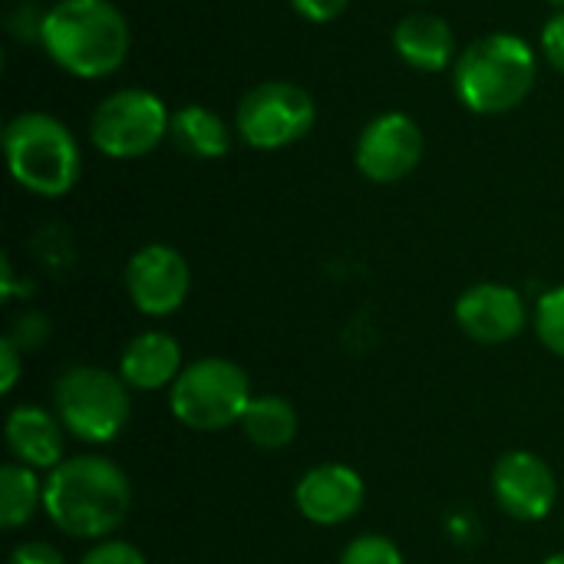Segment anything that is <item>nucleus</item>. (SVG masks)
Listing matches in <instances>:
<instances>
[{
	"label": "nucleus",
	"instance_id": "f257e3e1",
	"mask_svg": "<svg viewBox=\"0 0 564 564\" xmlns=\"http://www.w3.org/2000/svg\"><path fill=\"white\" fill-rule=\"evenodd\" d=\"M129 509V476L102 456L63 459L43 479V512L69 539H109Z\"/></svg>",
	"mask_w": 564,
	"mask_h": 564
},
{
	"label": "nucleus",
	"instance_id": "423d86ee",
	"mask_svg": "<svg viewBox=\"0 0 564 564\" xmlns=\"http://www.w3.org/2000/svg\"><path fill=\"white\" fill-rule=\"evenodd\" d=\"M53 413L83 443H112L132 420L129 387L102 367H69L53 390Z\"/></svg>",
	"mask_w": 564,
	"mask_h": 564
},
{
	"label": "nucleus",
	"instance_id": "412c9836",
	"mask_svg": "<svg viewBox=\"0 0 564 564\" xmlns=\"http://www.w3.org/2000/svg\"><path fill=\"white\" fill-rule=\"evenodd\" d=\"M337 564H406V558H403V552L397 549L393 539L367 532V535L350 539V545L340 552Z\"/></svg>",
	"mask_w": 564,
	"mask_h": 564
},
{
	"label": "nucleus",
	"instance_id": "2eb2a0df",
	"mask_svg": "<svg viewBox=\"0 0 564 564\" xmlns=\"http://www.w3.org/2000/svg\"><path fill=\"white\" fill-rule=\"evenodd\" d=\"M7 449L13 463L53 473L63 463V423L56 413L23 403L7 416Z\"/></svg>",
	"mask_w": 564,
	"mask_h": 564
},
{
	"label": "nucleus",
	"instance_id": "0eeeda50",
	"mask_svg": "<svg viewBox=\"0 0 564 564\" xmlns=\"http://www.w3.org/2000/svg\"><path fill=\"white\" fill-rule=\"evenodd\" d=\"M172 112L152 89L129 86L109 93L89 116V139L93 145L116 162L142 159L169 139Z\"/></svg>",
	"mask_w": 564,
	"mask_h": 564
},
{
	"label": "nucleus",
	"instance_id": "393cba45",
	"mask_svg": "<svg viewBox=\"0 0 564 564\" xmlns=\"http://www.w3.org/2000/svg\"><path fill=\"white\" fill-rule=\"evenodd\" d=\"M350 0H291L294 13L311 20V23H330L347 10Z\"/></svg>",
	"mask_w": 564,
	"mask_h": 564
},
{
	"label": "nucleus",
	"instance_id": "9b49d317",
	"mask_svg": "<svg viewBox=\"0 0 564 564\" xmlns=\"http://www.w3.org/2000/svg\"><path fill=\"white\" fill-rule=\"evenodd\" d=\"M492 496L509 519L542 522L558 502V479L542 456L512 449L492 466Z\"/></svg>",
	"mask_w": 564,
	"mask_h": 564
},
{
	"label": "nucleus",
	"instance_id": "a211bd4d",
	"mask_svg": "<svg viewBox=\"0 0 564 564\" xmlns=\"http://www.w3.org/2000/svg\"><path fill=\"white\" fill-rule=\"evenodd\" d=\"M241 433L248 436V443H254L258 449H284L294 443L297 436V413L291 406V400L278 397V393H264V397H251L245 416H241Z\"/></svg>",
	"mask_w": 564,
	"mask_h": 564
},
{
	"label": "nucleus",
	"instance_id": "f3484780",
	"mask_svg": "<svg viewBox=\"0 0 564 564\" xmlns=\"http://www.w3.org/2000/svg\"><path fill=\"white\" fill-rule=\"evenodd\" d=\"M169 139L175 142L178 152L192 155V159H221L231 149V129L225 126V119L198 102H188L182 109L172 112V129Z\"/></svg>",
	"mask_w": 564,
	"mask_h": 564
},
{
	"label": "nucleus",
	"instance_id": "f03ea898",
	"mask_svg": "<svg viewBox=\"0 0 564 564\" xmlns=\"http://www.w3.org/2000/svg\"><path fill=\"white\" fill-rule=\"evenodd\" d=\"M129 23L112 0H59L43 13L40 46L79 79H106L129 56Z\"/></svg>",
	"mask_w": 564,
	"mask_h": 564
},
{
	"label": "nucleus",
	"instance_id": "4468645a",
	"mask_svg": "<svg viewBox=\"0 0 564 564\" xmlns=\"http://www.w3.org/2000/svg\"><path fill=\"white\" fill-rule=\"evenodd\" d=\"M185 360H182V347L172 334L165 330H142L135 334L119 357V377L126 380L129 390H172L175 380L182 377Z\"/></svg>",
	"mask_w": 564,
	"mask_h": 564
},
{
	"label": "nucleus",
	"instance_id": "c85d7f7f",
	"mask_svg": "<svg viewBox=\"0 0 564 564\" xmlns=\"http://www.w3.org/2000/svg\"><path fill=\"white\" fill-rule=\"evenodd\" d=\"M549 3H555V7H562L564 10V0H549Z\"/></svg>",
	"mask_w": 564,
	"mask_h": 564
},
{
	"label": "nucleus",
	"instance_id": "b1692460",
	"mask_svg": "<svg viewBox=\"0 0 564 564\" xmlns=\"http://www.w3.org/2000/svg\"><path fill=\"white\" fill-rule=\"evenodd\" d=\"M542 53L564 76V10L545 20V26H542Z\"/></svg>",
	"mask_w": 564,
	"mask_h": 564
},
{
	"label": "nucleus",
	"instance_id": "bb28decb",
	"mask_svg": "<svg viewBox=\"0 0 564 564\" xmlns=\"http://www.w3.org/2000/svg\"><path fill=\"white\" fill-rule=\"evenodd\" d=\"M20 357H23V350H20L10 337H3V340H0V364H3L0 393H10V390L17 387V380H20Z\"/></svg>",
	"mask_w": 564,
	"mask_h": 564
},
{
	"label": "nucleus",
	"instance_id": "20e7f679",
	"mask_svg": "<svg viewBox=\"0 0 564 564\" xmlns=\"http://www.w3.org/2000/svg\"><path fill=\"white\" fill-rule=\"evenodd\" d=\"M3 155L13 182L40 198L73 192L83 172L76 135L50 112H20L3 129Z\"/></svg>",
	"mask_w": 564,
	"mask_h": 564
},
{
	"label": "nucleus",
	"instance_id": "39448f33",
	"mask_svg": "<svg viewBox=\"0 0 564 564\" xmlns=\"http://www.w3.org/2000/svg\"><path fill=\"white\" fill-rule=\"evenodd\" d=\"M251 397L245 367L228 357H202L185 364L182 377L169 390L172 416L195 433H221L238 426Z\"/></svg>",
	"mask_w": 564,
	"mask_h": 564
},
{
	"label": "nucleus",
	"instance_id": "6e6552de",
	"mask_svg": "<svg viewBox=\"0 0 564 564\" xmlns=\"http://www.w3.org/2000/svg\"><path fill=\"white\" fill-rule=\"evenodd\" d=\"M314 119L317 106L311 93L288 79H268L251 86L235 109V129L241 142L261 152L301 142L314 129Z\"/></svg>",
	"mask_w": 564,
	"mask_h": 564
},
{
	"label": "nucleus",
	"instance_id": "a878e982",
	"mask_svg": "<svg viewBox=\"0 0 564 564\" xmlns=\"http://www.w3.org/2000/svg\"><path fill=\"white\" fill-rule=\"evenodd\" d=\"M10 564H66V558L50 542H20L10 555Z\"/></svg>",
	"mask_w": 564,
	"mask_h": 564
},
{
	"label": "nucleus",
	"instance_id": "cd10ccee",
	"mask_svg": "<svg viewBox=\"0 0 564 564\" xmlns=\"http://www.w3.org/2000/svg\"><path fill=\"white\" fill-rule=\"evenodd\" d=\"M542 564H564V552H558V555H552V558H545Z\"/></svg>",
	"mask_w": 564,
	"mask_h": 564
},
{
	"label": "nucleus",
	"instance_id": "dca6fc26",
	"mask_svg": "<svg viewBox=\"0 0 564 564\" xmlns=\"http://www.w3.org/2000/svg\"><path fill=\"white\" fill-rule=\"evenodd\" d=\"M397 56L420 73H443L456 63V33L436 13H410L393 30Z\"/></svg>",
	"mask_w": 564,
	"mask_h": 564
},
{
	"label": "nucleus",
	"instance_id": "ddd939ff",
	"mask_svg": "<svg viewBox=\"0 0 564 564\" xmlns=\"http://www.w3.org/2000/svg\"><path fill=\"white\" fill-rule=\"evenodd\" d=\"M367 499L364 476L344 463H321L307 469L294 486V506L297 512L314 525H344L350 522Z\"/></svg>",
	"mask_w": 564,
	"mask_h": 564
},
{
	"label": "nucleus",
	"instance_id": "1a4fd4ad",
	"mask_svg": "<svg viewBox=\"0 0 564 564\" xmlns=\"http://www.w3.org/2000/svg\"><path fill=\"white\" fill-rule=\"evenodd\" d=\"M423 149L426 139L413 116L383 112L364 126L354 149V162L364 178L377 185H393L416 172V165L423 162Z\"/></svg>",
	"mask_w": 564,
	"mask_h": 564
},
{
	"label": "nucleus",
	"instance_id": "4be33fe9",
	"mask_svg": "<svg viewBox=\"0 0 564 564\" xmlns=\"http://www.w3.org/2000/svg\"><path fill=\"white\" fill-rule=\"evenodd\" d=\"M79 564H145V555L119 539H102L99 545H93Z\"/></svg>",
	"mask_w": 564,
	"mask_h": 564
},
{
	"label": "nucleus",
	"instance_id": "6ab92c4d",
	"mask_svg": "<svg viewBox=\"0 0 564 564\" xmlns=\"http://www.w3.org/2000/svg\"><path fill=\"white\" fill-rule=\"evenodd\" d=\"M36 509H43V482L36 479V469L7 463L0 469V525L13 532L26 525Z\"/></svg>",
	"mask_w": 564,
	"mask_h": 564
},
{
	"label": "nucleus",
	"instance_id": "5701e85b",
	"mask_svg": "<svg viewBox=\"0 0 564 564\" xmlns=\"http://www.w3.org/2000/svg\"><path fill=\"white\" fill-rule=\"evenodd\" d=\"M46 337H50V321H46L43 314H36V311H26V314L13 324V334H10V340H13L23 354L36 350Z\"/></svg>",
	"mask_w": 564,
	"mask_h": 564
},
{
	"label": "nucleus",
	"instance_id": "aec40b11",
	"mask_svg": "<svg viewBox=\"0 0 564 564\" xmlns=\"http://www.w3.org/2000/svg\"><path fill=\"white\" fill-rule=\"evenodd\" d=\"M535 334L555 357H564V284L545 291L539 297V304H535Z\"/></svg>",
	"mask_w": 564,
	"mask_h": 564
},
{
	"label": "nucleus",
	"instance_id": "9d476101",
	"mask_svg": "<svg viewBox=\"0 0 564 564\" xmlns=\"http://www.w3.org/2000/svg\"><path fill=\"white\" fill-rule=\"evenodd\" d=\"M126 291L139 314L169 317L192 291V268L172 245H145L126 264Z\"/></svg>",
	"mask_w": 564,
	"mask_h": 564
},
{
	"label": "nucleus",
	"instance_id": "7ed1b4c3",
	"mask_svg": "<svg viewBox=\"0 0 564 564\" xmlns=\"http://www.w3.org/2000/svg\"><path fill=\"white\" fill-rule=\"evenodd\" d=\"M539 56L519 33H489L469 43L453 63V89L476 116L519 109L535 89Z\"/></svg>",
	"mask_w": 564,
	"mask_h": 564
},
{
	"label": "nucleus",
	"instance_id": "f8f14e48",
	"mask_svg": "<svg viewBox=\"0 0 564 564\" xmlns=\"http://www.w3.org/2000/svg\"><path fill=\"white\" fill-rule=\"evenodd\" d=\"M456 324L479 344H509L529 324L525 297L499 281L473 284L456 301Z\"/></svg>",
	"mask_w": 564,
	"mask_h": 564
}]
</instances>
